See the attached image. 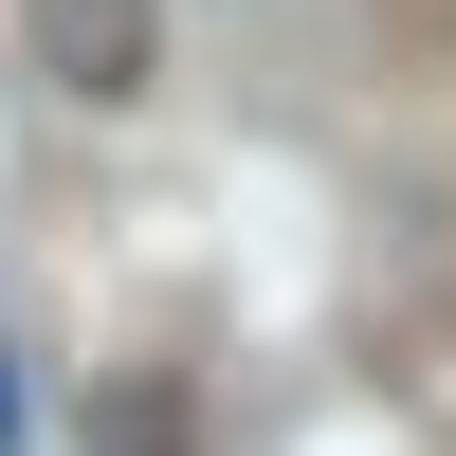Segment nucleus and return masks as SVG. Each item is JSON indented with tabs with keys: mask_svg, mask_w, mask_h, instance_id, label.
Returning <instances> with one entry per match:
<instances>
[{
	"mask_svg": "<svg viewBox=\"0 0 456 456\" xmlns=\"http://www.w3.org/2000/svg\"><path fill=\"white\" fill-rule=\"evenodd\" d=\"M19 37L55 92H146L165 73V0H19Z\"/></svg>",
	"mask_w": 456,
	"mask_h": 456,
	"instance_id": "obj_1",
	"label": "nucleus"
},
{
	"mask_svg": "<svg viewBox=\"0 0 456 456\" xmlns=\"http://www.w3.org/2000/svg\"><path fill=\"white\" fill-rule=\"evenodd\" d=\"M110 456H183V384H128V402H110Z\"/></svg>",
	"mask_w": 456,
	"mask_h": 456,
	"instance_id": "obj_2",
	"label": "nucleus"
}]
</instances>
